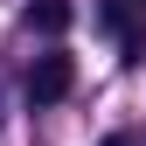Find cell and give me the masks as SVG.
Segmentation results:
<instances>
[{"instance_id": "obj_1", "label": "cell", "mask_w": 146, "mask_h": 146, "mask_svg": "<svg viewBox=\"0 0 146 146\" xmlns=\"http://www.w3.org/2000/svg\"><path fill=\"white\" fill-rule=\"evenodd\" d=\"M70 84H77V63H70L63 49H49V56H35V70H28V104H56V98H70Z\"/></svg>"}, {"instance_id": "obj_2", "label": "cell", "mask_w": 146, "mask_h": 146, "mask_svg": "<svg viewBox=\"0 0 146 146\" xmlns=\"http://www.w3.org/2000/svg\"><path fill=\"white\" fill-rule=\"evenodd\" d=\"M104 21L118 28V42L132 49V56L146 49V14H139V0H104Z\"/></svg>"}, {"instance_id": "obj_3", "label": "cell", "mask_w": 146, "mask_h": 146, "mask_svg": "<svg viewBox=\"0 0 146 146\" xmlns=\"http://www.w3.org/2000/svg\"><path fill=\"white\" fill-rule=\"evenodd\" d=\"M28 21L42 28V35H63L70 21H77V7H70V0H35V7H28Z\"/></svg>"}, {"instance_id": "obj_4", "label": "cell", "mask_w": 146, "mask_h": 146, "mask_svg": "<svg viewBox=\"0 0 146 146\" xmlns=\"http://www.w3.org/2000/svg\"><path fill=\"white\" fill-rule=\"evenodd\" d=\"M104 146H132V139H125V132H111V139H104Z\"/></svg>"}]
</instances>
